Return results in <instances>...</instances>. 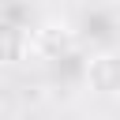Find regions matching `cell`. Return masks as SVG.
Returning a JSON list of instances; mask_svg holds the SVG:
<instances>
[{
    "mask_svg": "<svg viewBox=\"0 0 120 120\" xmlns=\"http://www.w3.org/2000/svg\"><path fill=\"white\" fill-rule=\"evenodd\" d=\"M75 49V30L64 22H45L38 30H30V56L41 60H64Z\"/></svg>",
    "mask_w": 120,
    "mask_h": 120,
    "instance_id": "1",
    "label": "cell"
},
{
    "mask_svg": "<svg viewBox=\"0 0 120 120\" xmlns=\"http://www.w3.org/2000/svg\"><path fill=\"white\" fill-rule=\"evenodd\" d=\"M86 86L94 90V94H116V86H120V64H116V52H94L90 60H86Z\"/></svg>",
    "mask_w": 120,
    "mask_h": 120,
    "instance_id": "2",
    "label": "cell"
},
{
    "mask_svg": "<svg viewBox=\"0 0 120 120\" xmlns=\"http://www.w3.org/2000/svg\"><path fill=\"white\" fill-rule=\"evenodd\" d=\"M26 56H30V30L22 22L0 19V68L22 64Z\"/></svg>",
    "mask_w": 120,
    "mask_h": 120,
    "instance_id": "3",
    "label": "cell"
},
{
    "mask_svg": "<svg viewBox=\"0 0 120 120\" xmlns=\"http://www.w3.org/2000/svg\"><path fill=\"white\" fill-rule=\"evenodd\" d=\"M109 4H112V0H109Z\"/></svg>",
    "mask_w": 120,
    "mask_h": 120,
    "instance_id": "4",
    "label": "cell"
}]
</instances>
